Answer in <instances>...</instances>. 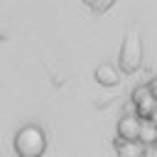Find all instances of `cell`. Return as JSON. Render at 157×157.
<instances>
[{"label": "cell", "instance_id": "obj_1", "mask_svg": "<svg viewBox=\"0 0 157 157\" xmlns=\"http://www.w3.org/2000/svg\"><path fill=\"white\" fill-rule=\"evenodd\" d=\"M17 157H42L47 150V135L39 125H22L12 140Z\"/></svg>", "mask_w": 157, "mask_h": 157}, {"label": "cell", "instance_id": "obj_2", "mask_svg": "<svg viewBox=\"0 0 157 157\" xmlns=\"http://www.w3.org/2000/svg\"><path fill=\"white\" fill-rule=\"evenodd\" d=\"M118 64H120L123 74H135L142 66V39H140L137 29H128V34L123 39V47H120Z\"/></svg>", "mask_w": 157, "mask_h": 157}, {"label": "cell", "instance_id": "obj_3", "mask_svg": "<svg viewBox=\"0 0 157 157\" xmlns=\"http://www.w3.org/2000/svg\"><path fill=\"white\" fill-rule=\"evenodd\" d=\"M140 125H142V120H140L137 115H123V118L118 120V128H115L118 140L135 142V140L140 137Z\"/></svg>", "mask_w": 157, "mask_h": 157}, {"label": "cell", "instance_id": "obj_4", "mask_svg": "<svg viewBox=\"0 0 157 157\" xmlns=\"http://www.w3.org/2000/svg\"><path fill=\"white\" fill-rule=\"evenodd\" d=\"M93 78L101 83V86H118V81H120V74H118V69L113 66V64H98L96 66V71H93Z\"/></svg>", "mask_w": 157, "mask_h": 157}, {"label": "cell", "instance_id": "obj_5", "mask_svg": "<svg viewBox=\"0 0 157 157\" xmlns=\"http://www.w3.org/2000/svg\"><path fill=\"white\" fill-rule=\"evenodd\" d=\"M115 152H118V157H142L145 145H142L140 140H135V142H128V140H115Z\"/></svg>", "mask_w": 157, "mask_h": 157}, {"label": "cell", "instance_id": "obj_6", "mask_svg": "<svg viewBox=\"0 0 157 157\" xmlns=\"http://www.w3.org/2000/svg\"><path fill=\"white\" fill-rule=\"evenodd\" d=\"M155 110H157V98H155V96H147L145 101L135 103V115H137L140 120H150V118L155 115Z\"/></svg>", "mask_w": 157, "mask_h": 157}, {"label": "cell", "instance_id": "obj_7", "mask_svg": "<svg viewBox=\"0 0 157 157\" xmlns=\"http://www.w3.org/2000/svg\"><path fill=\"white\" fill-rule=\"evenodd\" d=\"M142 145H157V125L152 120H142L140 125V137H137Z\"/></svg>", "mask_w": 157, "mask_h": 157}, {"label": "cell", "instance_id": "obj_8", "mask_svg": "<svg viewBox=\"0 0 157 157\" xmlns=\"http://www.w3.org/2000/svg\"><path fill=\"white\" fill-rule=\"evenodd\" d=\"M147 96H152V93H150V86H137V88L132 91L130 101H132V103H140V101H145Z\"/></svg>", "mask_w": 157, "mask_h": 157}, {"label": "cell", "instance_id": "obj_9", "mask_svg": "<svg viewBox=\"0 0 157 157\" xmlns=\"http://www.w3.org/2000/svg\"><path fill=\"white\" fill-rule=\"evenodd\" d=\"M142 157H157V145H145Z\"/></svg>", "mask_w": 157, "mask_h": 157}, {"label": "cell", "instance_id": "obj_10", "mask_svg": "<svg viewBox=\"0 0 157 157\" xmlns=\"http://www.w3.org/2000/svg\"><path fill=\"white\" fill-rule=\"evenodd\" d=\"M147 86H150V93H152V96L157 98V78H152V81H150Z\"/></svg>", "mask_w": 157, "mask_h": 157}, {"label": "cell", "instance_id": "obj_11", "mask_svg": "<svg viewBox=\"0 0 157 157\" xmlns=\"http://www.w3.org/2000/svg\"><path fill=\"white\" fill-rule=\"evenodd\" d=\"M150 120H152V123H155V125H157V110H155V115H152V118H150Z\"/></svg>", "mask_w": 157, "mask_h": 157}]
</instances>
